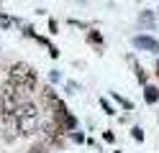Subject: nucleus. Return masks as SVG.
<instances>
[{"label":"nucleus","instance_id":"nucleus-11","mask_svg":"<svg viewBox=\"0 0 159 153\" xmlns=\"http://www.w3.org/2000/svg\"><path fill=\"white\" fill-rule=\"evenodd\" d=\"M100 107L105 110V115H116V110H113V105H111V102H108L105 97H100Z\"/></svg>","mask_w":159,"mask_h":153},{"label":"nucleus","instance_id":"nucleus-3","mask_svg":"<svg viewBox=\"0 0 159 153\" xmlns=\"http://www.w3.org/2000/svg\"><path fill=\"white\" fill-rule=\"evenodd\" d=\"M41 100H44V107H46V112H49V117H54V115H59V112L69 110V107L64 105V100L54 92V87H44Z\"/></svg>","mask_w":159,"mask_h":153},{"label":"nucleus","instance_id":"nucleus-6","mask_svg":"<svg viewBox=\"0 0 159 153\" xmlns=\"http://www.w3.org/2000/svg\"><path fill=\"white\" fill-rule=\"evenodd\" d=\"M144 100H146V105L159 102V89H157L154 84H144Z\"/></svg>","mask_w":159,"mask_h":153},{"label":"nucleus","instance_id":"nucleus-15","mask_svg":"<svg viewBox=\"0 0 159 153\" xmlns=\"http://www.w3.org/2000/svg\"><path fill=\"white\" fill-rule=\"evenodd\" d=\"M57 28H59V23H57V20H54V18H52V20H49V31H52V33H59V31H57Z\"/></svg>","mask_w":159,"mask_h":153},{"label":"nucleus","instance_id":"nucleus-17","mask_svg":"<svg viewBox=\"0 0 159 153\" xmlns=\"http://www.w3.org/2000/svg\"><path fill=\"white\" fill-rule=\"evenodd\" d=\"M3 112H5V110H3V102H0V120H3Z\"/></svg>","mask_w":159,"mask_h":153},{"label":"nucleus","instance_id":"nucleus-10","mask_svg":"<svg viewBox=\"0 0 159 153\" xmlns=\"http://www.w3.org/2000/svg\"><path fill=\"white\" fill-rule=\"evenodd\" d=\"M11 26H13V18H11V15H5V13H0V28L8 31Z\"/></svg>","mask_w":159,"mask_h":153},{"label":"nucleus","instance_id":"nucleus-8","mask_svg":"<svg viewBox=\"0 0 159 153\" xmlns=\"http://www.w3.org/2000/svg\"><path fill=\"white\" fill-rule=\"evenodd\" d=\"M113 100H116V102H118V105H121L123 110H128V112L134 110V102H131V100H126V97H121L118 92H113Z\"/></svg>","mask_w":159,"mask_h":153},{"label":"nucleus","instance_id":"nucleus-12","mask_svg":"<svg viewBox=\"0 0 159 153\" xmlns=\"http://www.w3.org/2000/svg\"><path fill=\"white\" fill-rule=\"evenodd\" d=\"M131 135H134V140H139V143H141V140H144V130L139 128V125H134V128H131Z\"/></svg>","mask_w":159,"mask_h":153},{"label":"nucleus","instance_id":"nucleus-2","mask_svg":"<svg viewBox=\"0 0 159 153\" xmlns=\"http://www.w3.org/2000/svg\"><path fill=\"white\" fill-rule=\"evenodd\" d=\"M13 117H16V128H18V135H34L41 125V117H39V107L34 105L31 100H23L21 105L13 110Z\"/></svg>","mask_w":159,"mask_h":153},{"label":"nucleus","instance_id":"nucleus-7","mask_svg":"<svg viewBox=\"0 0 159 153\" xmlns=\"http://www.w3.org/2000/svg\"><path fill=\"white\" fill-rule=\"evenodd\" d=\"M87 44H93L95 49H103V46H105L103 33H100V31H87Z\"/></svg>","mask_w":159,"mask_h":153},{"label":"nucleus","instance_id":"nucleus-9","mask_svg":"<svg viewBox=\"0 0 159 153\" xmlns=\"http://www.w3.org/2000/svg\"><path fill=\"white\" fill-rule=\"evenodd\" d=\"M28 153H46V143L44 140H36L31 148H28Z\"/></svg>","mask_w":159,"mask_h":153},{"label":"nucleus","instance_id":"nucleus-14","mask_svg":"<svg viewBox=\"0 0 159 153\" xmlns=\"http://www.w3.org/2000/svg\"><path fill=\"white\" fill-rule=\"evenodd\" d=\"M103 140H105V143H116V135H113V130H105V133H103Z\"/></svg>","mask_w":159,"mask_h":153},{"label":"nucleus","instance_id":"nucleus-1","mask_svg":"<svg viewBox=\"0 0 159 153\" xmlns=\"http://www.w3.org/2000/svg\"><path fill=\"white\" fill-rule=\"evenodd\" d=\"M8 82H11V87L18 92L21 97H28L31 92L36 89L39 84V74L31 64H26V61H16L8 71Z\"/></svg>","mask_w":159,"mask_h":153},{"label":"nucleus","instance_id":"nucleus-4","mask_svg":"<svg viewBox=\"0 0 159 153\" xmlns=\"http://www.w3.org/2000/svg\"><path fill=\"white\" fill-rule=\"evenodd\" d=\"M134 46L141 49V51H152V54H159V41L152 36H136L134 38Z\"/></svg>","mask_w":159,"mask_h":153},{"label":"nucleus","instance_id":"nucleus-5","mask_svg":"<svg viewBox=\"0 0 159 153\" xmlns=\"http://www.w3.org/2000/svg\"><path fill=\"white\" fill-rule=\"evenodd\" d=\"M128 61H131V66H134V71H136V79H139V84H141V87H144V84H149V77H146V71H144V66L139 64V61H136L134 56L128 59Z\"/></svg>","mask_w":159,"mask_h":153},{"label":"nucleus","instance_id":"nucleus-19","mask_svg":"<svg viewBox=\"0 0 159 153\" xmlns=\"http://www.w3.org/2000/svg\"><path fill=\"white\" fill-rule=\"evenodd\" d=\"M116 153H121V151H116Z\"/></svg>","mask_w":159,"mask_h":153},{"label":"nucleus","instance_id":"nucleus-13","mask_svg":"<svg viewBox=\"0 0 159 153\" xmlns=\"http://www.w3.org/2000/svg\"><path fill=\"white\" fill-rule=\"evenodd\" d=\"M139 20H141V23H149V26H152V23H154V15H152V13H141V18H139Z\"/></svg>","mask_w":159,"mask_h":153},{"label":"nucleus","instance_id":"nucleus-18","mask_svg":"<svg viewBox=\"0 0 159 153\" xmlns=\"http://www.w3.org/2000/svg\"><path fill=\"white\" fill-rule=\"evenodd\" d=\"M157 77H159V61H157Z\"/></svg>","mask_w":159,"mask_h":153},{"label":"nucleus","instance_id":"nucleus-16","mask_svg":"<svg viewBox=\"0 0 159 153\" xmlns=\"http://www.w3.org/2000/svg\"><path fill=\"white\" fill-rule=\"evenodd\" d=\"M72 140L75 143H85V135H82V133H72Z\"/></svg>","mask_w":159,"mask_h":153}]
</instances>
